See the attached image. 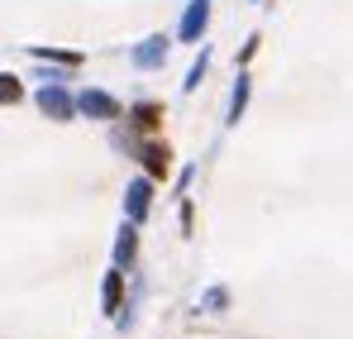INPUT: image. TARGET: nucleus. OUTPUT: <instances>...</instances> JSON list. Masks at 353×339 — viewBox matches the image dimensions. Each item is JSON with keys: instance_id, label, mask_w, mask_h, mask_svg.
<instances>
[{"instance_id": "f257e3e1", "label": "nucleus", "mask_w": 353, "mask_h": 339, "mask_svg": "<svg viewBox=\"0 0 353 339\" xmlns=\"http://www.w3.org/2000/svg\"><path fill=\"white\" fill-rule=\"evenodd\" d=\"M205 24H210V0H191L181 14V43H201Z\"/></svg>"}, {"instance_id": "f03ea898", "label": "nucleus", "mask_w": 353, "mask_h": 339, "mask_svg": "<svg viewBox=\"0 0 353 339\" xmlns=\"http://www.w3.org/2000/svg\"><path fill=\"white\" fill-rule=\"evenodd\" d=\"M148 201H153V186L139 177V182H129V191H124V211H129V220H143L148 215Z\"/></svg>"}, {"instance_id": "7ed1b4c3", "label": "nucleus", "mask_w": 353, "mask_h": 339, "mask_svg": "<svg viewBox=\"0 0 353 339\" xmlns=\"http://www.w3.org/2000/svg\"><path fill=\"white\" fill-rule=\"evenodd\" d=\"M134 62H139V67H163V62H168V39H163V34L143 39V43L134 48Z\"/></svg>"}, {"instance_id": "20e7f679", "label": "nucleus", "mask_w": 353, "mask_h": 339, "mask_svg": "<svg viewBox=\"0 0 353 339\" xmlns=\"http://www.w3.org/2000/svg\"><path fill=\"white\" fill-rule=\"evenodd\" d=\"M81 110L91 115V119H115V115H119V101H110L105 91H86V96H81Z\"/></svg>"}, {"instance_id": "39448f33", "label": "nucleus", "mask_w": 353, "mask_h": 339, "mask_svg": "<svg viewBox=\"0 0 353 339\" xmlns=\"http://www.w3.org/2000/svg\"><path fill=\"white\" fill-rule=\"evenodd\" d=\"M139 158H143V168L153 172V177H168V168H172L168 144H143V148H139Z\"/></svg>"}, {"instance_id": "423d86ee", "label": "nucleus", "mask_w": 353, "mask_h": 339, "mask_svg": "<svg viewBox=\"0 0 353 339\" xmlns=\"http://www.w3.org/2000/svg\"><path fill=\"white\" fill-rule=\"evenodd\" d=\"M248 91H253V86H248V77H239V81H234V96H230V124L243 119V110H248Z\"/></svg>"}, {"instance_id": "0eeeda50", "label": "nucleus", "mask_w": 353, "mask_h": 339, "mask_svg": "<svg viewBox=\"0 0 353 339\" xmlns=\"http://www.w3.org/2000/svg\"><path fill=\"white\" fill-rule=\"evenodd\" d=\"M39 106H43L48 115H58V119H67V115H72V101L62 96L58 86H53V91H43V96H39Z\"/></svg>"}, {"instance_id": "6e6552de", "label": "nucleus", "mask_w": 353, "mask_h": 339, "mask_svg": "<svg viewBox=\"0 0 353 339\" xmlns=\"http://www.w3.org/2000/svg\"><path fill=\"white\" fill-rule=\"evenodd\" d=\"M158 119H163V106H153V101L134 106V124H139V129H158Z\"/></svg>"}, {"instance_id": "1a4fd4ad", "label": "nucleus", "mask_w": 353, "mask_h": 339, "mask_svg": "<svg viewBox=\"0 0 353 339\" xmlns=\"http://www.w3.org/2000/svg\"><path fill=\"white\" fill-rule=\"evenodd\" d=\"M205 62H210V57H205V53L196 57V67L186 72V91H196V86H201V77H205Z\"/></svg>"}, {"instance_id": "9d476101", "label": "nucleus", "mask_w": 353, "mask_h": 339, "mask_svg": "<svg viewBox=\"0 0 353 339\" xmlns=\"http://www.w3.org/2000/svg\"><path fill=\"white\" fill-rule=\"evenodd\" d=\"M0 101H19V81L0 72Z\"/></svg>"}, {"instance_id": "9b49d317", "label": "nucleus", "mask_w": 353, "mask_h": 339, "mask_svg": "<svg viewBox=\"0 0 353 339\" xmlns=\"http://www.w3.org/2000/svg\"><path fill=\"white\" fill-rule=\"evenodd\" d=\"M105 306H110V311L119 306V273H110V278H105Z\"/></svg>"}, {"instance_id": "f8f14e48", "label": "nucleus", "mask_w": 353, "mask_h": 339, "mask_svg": "<svg viewBox=\"0 0 353 339\" xmlns=\"http://www.w3.org/2000/svg\"><path fill=\"white\" fill-rule=\"evenodd\" d=\"M119 258H134V229H124V239H119Z\"/></svg>"}]
</instances>
